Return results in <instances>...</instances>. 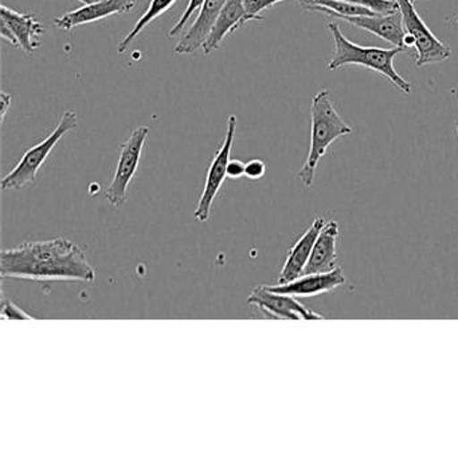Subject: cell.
Returning a JSON list of instances; mask_svg holds the SVG:
<instances>
[{
    "label": "cell",
    "instance_id": "1",
    "mask_svg": "<svg viewBox=\"0 0 458 458\" xmlns=\"http://www.w3.org/2000/svg\"><path fill=\"white\" fill-rule=\"evenodd\" d=\"M0 277L31 281H81L93 283L96 272L85 251L77 248L72 253L45 261H15L0 259Z\"/></svg>",
    "mask_w": 458,
    "mask_h": 458
},
{
    "label": "cell",
    "instance_id": "2",
    "mask_svg": "<svg viewBox=\"0 0 458 458\" xmlns=\"http://www.w3.org/2000/svg\"><path fill=\"white\" fill-rule=\"evenodd\" d=\"M312 128H310V146L307 160L297 178L305 187H310L315 182L316 168L321 157L327 154L329 146L336 139L352 133V128L345 124L336 109L332 106L329 90H321L313 98L310 106Z\"/></svg>",
    "mask_w": 458,
    "mask_h": 458
},
{
    "label": "cell",
    "instance_id": "3",
    "mask_svg": "<svg viewBox=\"0 0 458 458\" xmlns=\"http://www.w3.org/2000/svg\"><path fill=\"white\" fill-rule=\"evenodd\" d=\"M328 30L331 31L335 41V53L327 68L329 71H336L345 65H359L371 69L377 73L382 74L391 84L395 85L401 92L410 95L411 84L407 82L394 68V58L399 53L404 52L401 47L391 49H380V47H364L348 41L343 36L339 23H328Z\"/></svg>",
    "mask_w": 458,
    "mask_h": 458
},
{
    "label": "cell",
    "instance_id": "4",
    "mask_svg": "<svg viewBox=\"0 0 458 458\" xmlns=\"http://www.w3.org/2000/svg\"><path fill=\"white\" fill-rule=\"evenodd\" d=\"M77 127V114L74 111L64 114L63 119L58 123L55 130L37 146L31 147L17 165L2 179L0 186L4 190H21L29 184L34 183L38 171L52 154L55 147L60 143L64 136Z\"/></svg>",
    "mask_w": 458,
    "mask_h": 458
},
{
    "label": "cell",
    "instance_id": "5",
    "mask_svg": "<svg viewBox=\"0 0 458 458\" xmlns=\"http://www.w3.org/2000/svg\"><path fill=\"white\" fill-rule=\"evenodd\" d=\"M148 135V127H138L132 131L128 140L123 143L114 179L106 190V198L114 208H120L127 202L128 189L140 165Z\"/></svg>",
    "mask_w": 458,
    "mask_h": 458
},
{
    "label": "cell",
    "instance_id": "6",
    "mask_svg": "<svg viewBox=\"0 0 458 458\" xmlns=\"http://www.w3.org/2000/svg\"><path fill=\"white\" fill-rule=\"evenodd\" d=\"M401 10L402 21L404 30L414 38L415 49H417V68L433 65V64L444 63L452 55L449 45L439 41L430 29L418 15L411 0H396Z\"/></svg>",
    "mask_w": 458,
    "mask_h": 458
},
{
    "label": "cell",
    "instance_id": "7",
    "mask_svg": "<svg viewBox=\"0 0 458 458\" xmlns=\"http://www.w3.org/2000/svg\"><path fill=\"white\" fill-rule=\"evenodd\" d=\"M235 131H237V116L232 114L229 117V122H227V131L224 144H222L219 151L216 152L210 167H208L205 189H203L199 200H198L197 208L194 210V218L198 222H206L210 218L214 200H216L225 179L227 178V163L230 160V154H232Z\"/></svg>",
    "mask_w": 458,
    "mask_h": 458
},
{
    "label": "cell",
    "instance_id": "8",
    "mask_svg": "<svg viewBox=\"0 0 458 458\" xmlns=\"http://www.w3.org/2000/svg\"><path fill=\"white\" fill-rule=\"evenodd\" d=\"M248 302L256 305L267 315L281 320H321L324 316L308 310L292 294L270 291L267 286H257L249 294Z\"/></svg>",
    "mask_w": 458,
    "mask_h": 458
},
{
    "label": "cell",
    "instance_id": "9",
    "mask_svg": "<svg viewBox=\"0 0 458 458\" xmlns=\"http://www.w3.org/2000/svg\"><path fill=\"white\" fill-rule=\"evenodd\" d=\"M345 276L342 267H336L331 272L310 273L302 275L296 280L285 284H276L267 285L270 291L280 292V293L292 294L294 297H315L318 294L328 293L339 286L344 285Z\"/></svg>",
    "mask_w": 458,
    "mask_h": 458
},
{
    "label": "cell",
    "instance_id": "10",
    "mask_svg": "<svg viewBox=\"0 0 458 458\" xmlns=\"http://www.w3.org/2000/svg\"><path fill=\"white\" fill-rule=\"evenodd\" d=\"M324 225H326V219L323 216H318L312 225L305 230L304 234L289 249L283 269L278 276V284L289 283V281L296 280L297 277L302 276Z\"/></svg>",
    "mask_w": 458,
    "mask_h": 458
},
{
    "label": "cell",
    "instance_id": "11",
    "mask_svg": "<svg viewBox=\"0 0 458 458\" xmlns=\"http://www.w3.org/2000/svg\"><path fill=\"white\" fill-rule=\"evenodd\" d=\"M136 0H104L100 4L81 7L76 12L68 13L64 17L55 18V25L65 31H71L77 26L98 22L112 15H125L132 12Z\"/></svg>",
    "mask_w": 458,
    "mask_h": 458
},
{
    "label": "cell",
    "instance_id": "12",
    "mask_svg": "<svg viewBox=\"0 0 458 458\" xmlns=\"http://www.w3.org/2000/svg\"><path fill=\"white\" fill-rule=\"evenodd\" d=\"M226 4L227 0H206L194 25L176 45L175 50H174L175 55H191L203 47L210 36L211 29L216 25V18L221 14L222 9Z\"/></svg>",
    "mask_w": 458,
    "mask_h": 458
},
{
    "label": "cell",
    "instance_id": "13",
    "mask_svg": "<svg viewBox=\"0 0 458 458\" xmlns=\"http://www.w3.org/2000/svg\"><path fill=\"white\" fill-rule=\"evenodd\" d=\"M344 22L369 31L379 38L385 39L394 47L404 49L403 39L406 30H404L403 21H402L401 10L390 15H366V17H347Z\"/></svg>",
    "mask_w": 458,
    "mask_h": 458
},
{
    "label": "cell",
    "instance_id": "14",
    "mask_svg": "<svg viewBox=\"0 0 458 458\" xmlns=\"http://www.w3.org/2000/svg\"><path fill=\"white\" fill-rule=\"evenodd\" d=\"M251 21L253 20L248 14L245 0H227L221 14L216 18V25L211 29L208 41L203 45L202 49L205 55H210L214 50H218L222 41L229 34L234 33L241 26L251 22Z\"/></svg>",
    "mask_w": 458,
    "mask_h": 458
},
{
    "label": "cell",
    "instance_id": "15",
    "mask_svg": "<svg viewBox=\"0 0 458 458\" xmlns=\"http://www.w3.org/2000/svg\"><path fill=\"white\" fill-rule=\"evenodd\" d=\"M2 22L14 34L18 47L23 52L33 53L39 47V38L47 33V29L37 21L36 15L23 14L9 7L2 6L0 9Z\"/></svg>",
    "mask_w": 458,
    "mask_h": 458
},
{
    "label": "cell",
    "instance_id": "16",
    "mask_svg": "<svg viewBox=\"0 0 458 458\" xmlns=\"http://www.w3.org/2000/svg\"><path fill=\"white\" fill-rule=\"evenodd\" d=\"M337 238H339V224L336 221L326 222L316 240L310 261L302 275L331 272L339 267L336 254Z\"/></svg>",
    "mask_w": 458,
    "mask_h": 458
},
{
    "label": "cell",
    "instance_id": "17",
    "mask_svg": "<svg viewBox=\"0 0 458 458\" xmlns=\"http://www.w3.org/2000/svg\"><path fill=\"white\" fill-rule=\"evenodd\" d=\"M178 0H151L149 2L148 9L144 13L143 17H140V20L136 22L135 28L130 31V33L125 36V38L123 39L119 44V47H117V52L119 55H123L125 50L130 47V45L140 36L141 31L149 25V23L154 22L157 18L162 17L163 14L168 12L174 4H176Z\"/></svg>",
    "mask_w": 458,
    "mask_h": 458
},
{
    "label": "cell",
    "instance_id": "18",
    "mask_svg": "<svg viewBox=\"0 0 458 458\" xmlns=\"http://www.w3.org/2000/svg\"><path fill=\"white\" fill-rule=\"evenodd\" d=\"M344 2L367 7V9L382 15H390L399 12V4L396 0H344Z\"/></svg>",
    "mask_w": 458,
    "mask_h": 458
},
{
    "label": "cell",
    "instance_id": "19",
    "mask_svg": "<svg viewBox=\"0 0 458 458\" xmlns=\"http://www.w3.org/2000/svg\"><path fill=\"white\" fill-rule=\"evenodd\" d=\"M205 2L206 0H189L186 12L183 13V15H182L181 20L175 23V26L171 29L170 33H168V37H176L178 34H181L182 31H183L184 26H186L187 22L191 20L192 15L202 10Z\"/></svg>",
    "mask_w": 458,
    "mask_h": 458
},
{
    "label": "cell",
    "instance_id": "20",
    "mask_svg": "<svg viewBox=\"0 0 458 458\" xmlns=\"http://www.w3.org/2000/svg\"><path fill=\"white\" fill-rule=\"evenodd\" d=\"M2 318H10V320H31L33 316L29 315L22 308L18 307L14 301L2 297Z\"/></svg>",
    "mask_w": 458,
    "mask_h": 458
},
{
    "label": "cell",
    "instance_id": "21",
    "mask_svg": "<svg viewBox=\"0 0 458 458\" xmlns=\"http://www.w3.org/2000/svg\"><path fill=\"white\" fill-rule=\"evenodd\" d=\"M280 2H284V0H245V4L251 20L262 21L264 17H262L261 13L275 6V4H280Z\"/></svg>",
    "mask_w": 458,
    "mask_h": 458
},
{
    "label": "cell",
    "instance_id": "22",
    "mask_svg": "<svg viewBox=\"0 0 458 458\" xmlns=\"http://www.w3.org/2000/svg\"><path fill=\"white\" fill-rule=\"evenodd\" d=\"M267 173V165L261 159H253L246 163L245 176L250 181H259Z\"/></svg>",
    "mask_w": 458,
    "mask_h": 458
},
{
    "label": "cell",
    "instance_id": "23",
    "mask_svg": "<svg viewBox=\"0 0 458 458\" xmlns=\"http://www.w3.org/2000/svg\"><path fill=\"white\" fill-rule=\"evenodd\" d=\"M245 168L246 163H243L242 160L230 159L226 168L227 178L233 179V181L242 178L245 176Z\"/></svg>",
    "mask_w": 458,
    "mask_h": 458
},
{
    "label": "cell",
    "instance_id": "24",
    "mask_svg": "<svg viewBox=\"0 0 458 458\" xmlns=\"http://www.w3.org/2000/svg\"><path fill=\"white\" fill-rule=\"evenodd\" d=\"M0 103H2V114H0V116H2V122H4L10 106H12V96L4 92L2 93V95H0Z\"/></svg>",
    "mask_w": 458,
    "mask_h": 458
},
{
    "label": "cell",
    "instance_id": "25",
    "mask_svg": "<svg viewBox=\"0 0 458 458\" xmlns=\"http://www.w3.org/2000/svg\"><path fill=\"white\" fill-rule=\"evenodd\" d=\"M81 4H84L85 6H89V4H100V2H104V0H80Z\"/></svg>",
    "mask_w": 458,
    "mask_h": 458
},
{
    "label": "cell",
    "instance_id": "26",
    "mask_svg": "<svg viewBox=\"0 0 458 458\" xmlns=\"http://www.w3.org/2000/svg\"><path fill=\"white\" fill-rule=\"evenodd\" d=\"M454 133H455V136H458V122H457V124H455Z\"/></svg>",
    "mask_w": 458,
    "mask_h": 458
},
{
    "label": "cell",
    "instance_id": "27",
    "mask_svg": "<svg viewBox=\"0 0 458 458\" xmlns=\"http://www.w3.org/2000/svg\"><path fill=\"white\" fill-rule=\"evenodd\" d=\"M412 4H415V2H418V0H411Z\"/></svg>",
    "mask_w": 458,
    "mask_h": 458
}]
</instances>
